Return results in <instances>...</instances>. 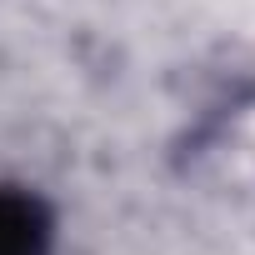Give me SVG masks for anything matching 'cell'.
<instances>
[{
    "label": "cell",
    "instance_id": "1",
    "mask_svg": "<svg viewBox=\"0 0 255 255\" xmlns=\"http://www.w3.org/2000/svg\"><path fill=\"white\" fill-rule=\"evenodd\" d=\"M0 255H50V210L30 190L0 185Z\"/></svg>",
    "mask_w": 255,
    "mask_h": 255
}]
</instances>
